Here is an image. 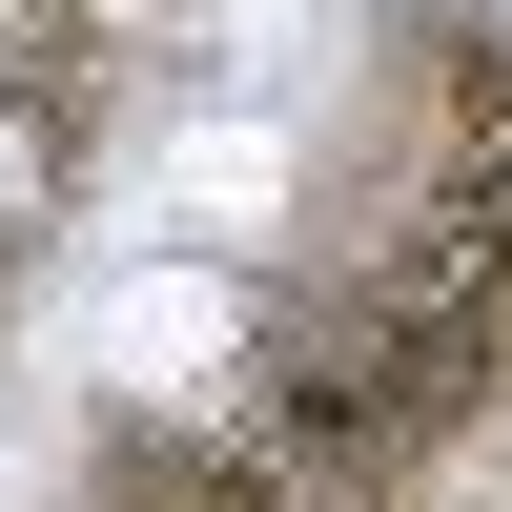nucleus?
<instances>
[{
  "label": "nucleus",
  "mask_w": 512,
  "mask_h": 512,
  "mask_svg": "<svg viewBox=\"0 0 512 512\" xmlns=\"http://www.w3.org/2000/svg\"><path fill=\"white\" fill-rule=\"evenodd\" d=\"M246 349H267V308H246V267H226V246H123V267L82 287V390L164 410V431L246 410Z\"/></svg>",
  "instance_id": "f257e3e1"
},
{
  "label": "nucleus",
  "mask_w": 512,
  "mask_h": 512,
  "mask_svg": "<svg viewBox=\"0 0 512 512\" xmlns=\"http://www.w3.org/2000/svg\"><path fill=\"white\" fill-rule=\"evenodd\" d=\"M267 205H287V123H185V144H164V226L246 246Z\"/></svg>",
  "instance_id": "f03ea898"
},
{
  "label": "nucleus",
  "mask_w": 512,
  "mask_h": 512,
  "mask_svg": "<svg viewBox=\"0 0 512 512\" xmlns=\"http://www.w3.org/2000/svg\"><path fill=\"white\" fill-rule=\"evenodd\" d=\"M41 205H62V103H41L21 62H0V246H21Z\"/></svg>",
  "instance_id": "7ed1b4c3"
},
{
  "label": "nucleus",
  "mask_w": 512,
  "mask_h": 512,
  "mask_svg": "<svg viewBox=\"0 0 512 512\" xmlns=\"http://www.w3.org/2000/svg\"><path fill=\"white\" fill-rule=\"evenodd\" d=\"M185 41H205V62H226V82H267L287 41H308V0H185Z\"/></svg>",
  "instance_id": "20e7f679"
}]
</instances>
